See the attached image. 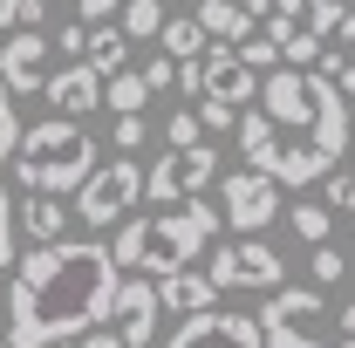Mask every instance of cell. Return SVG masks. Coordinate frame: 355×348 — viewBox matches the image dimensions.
<instances>
[{"mask_svg":"<svg viewBox=\"0 0 355 348\" xmlns=\"http://www.w3.org/2000/svg\"><path fill=\"white\" fill-rule=\"evenodd\" d=\"M232 130H239V157H246V171H260L266 157H273V150H280V143H273V123H266L260 110H253V116H239V123H232Z\"/></svg>","mask_w":355,"mask_h":348,"instance_id":"44dd1931","label":"cell"},{"mask_svg":"<svg viewBox=\"0 0 355 348\" xmlns=\"http://www.w3.org/2000/svg\"><path fill=\"white\" fill-rule=\"evenodd\" d=\"M321 212H355V177L349 171H328V198H321Z\"/></svg>","mask_w":355,"mask_h":348,"instance_id":"f1b7e54d","label":"cell"},{"mask_svg":"<svg viewBox=\"0 0 355 348\" xmlns=\"http://www.w3.org/2000/svg\"><path fill=\"white\" fill-rule=\"evenodd\" d=\"M308 273H314V294H321V287H342V280H349V253H342V246L328 239V246H314Z\"/></svg>","mask_w":355,"mask_h":348,"instance_id":"d4e9b609","label":"cell"},{"mask_svg":"<svg viewBox=\"0 0 355 348\" xmlns=\"http://www.w3.org/2000/svg\"><path fill=\"white\" fill-rule=\"evenodd\" d=\"M171 82H178V96H198V82H205V69H198V62H178V76H171Z\"/></svg>","mask_w":355,"mask_h":348,"instance_id":"e575fe53","label":"cell"},{"mask_svg":"<svg viewBox=\"0 0 355 348\" xmlns=\"http://www.w3.org/2000/svg\"><path fill=\"white\" fill-rule=\"evenodd\" d=\"M157 42H164V62H198V55H205V35H198V21H191V14H171V21H164V28H157Z\"/></svg>","mask_w":355,"mask_h":348,"instance_id":"ffe728a7","label":"cell"},{"mask_svg":"<svg viewBox=\"0 0 355 348\" xmlns=\"http://www.w3.org/2000/svg\"><path fill=\"white\" fill-rule=\"evenodd\" d=\"M219 218L232 225V232H246V239H260L266 225L280 218V184L260 171H225V205Z\"/></svg>","mask_w":355,"mask_h":348,"instance_id":"ba28073f","label":"cell"},{"mask_svg":"<svg viewBox=\"0 0 355 348\" xmlns=\"http://www.w3.org/2000/svg\"><path fill=\"white\" fill-rule=\"evenodd\" d=\"M150 287H157V314H205V307H219V287H212L198 266L164 273V280H150Z\"/></svg>","mask_w":355,"mask_h":348,"instance_id":"2e32d148","label":"cell"},{"mask_svg":"<svg viewBox=\"0 0 355 348\" xmlns=\"http://www.w3.org/2000/svg\"><path fill=\"white\" fill-rule=\"evenodd\" d=\"M260 116L266 123H280V130H308L314 103H308V76L301 69H273V76H260Z\"/></svg>","mask_w":355,"mask_h":348,"instance_id":"5bb4252c","label":"cell"},{"mask_svg":"<svg viewBox=\"0 0 355 348\" xmlns=\"http://www.w3.org/2000/svg\"><path fill=\"white\" fill-rule=\"evenodd\" d=\"M42 21H48V0H21V28H35V35H42Z\"/></svg>","mask_w":355,"mask_h":348,"instance_id":"8d00e7d4","label":"cell"},{"mask_svg":"<svg viewBox=\"0 0 355 348\" xmlns=\"http://www.w3.org/2000/svg\"><path fill=\"white\" fill-rule=\"evenodd\" d=\"M48 35H35V28H14L7 35V48H0V89L7 96H42L48 82Z\"/></svg>","mask_w":355,"mask_h":348,"instance_id":"7c38bea8","label":"cell"},{"mask_svg":"<svg viewBox=\"0 0 355 348\" xmlns=\"http://www.w3.org/2000/svg\"><path fill=\"white\" fill-rule=\"evenodd\" d=\"M42 96L55 103V116H69V123H83L89 110L103 103V76H96V69H83V62H69V69H48Z\"/></svg>","mask_w":355,"mask_h":348,"instance_id":"9a60e30c","label":"cell"},{"mask_svg":"<svg viewBox=\"0 0 355 348\" xmlns=\"http://www.w3.org/2000/svg\"><path fill=\"white\" fill-rule=\"evenodd\" d=\"M225 218L219 205L191 198V205H164V212H130L116 225V246H110V266L123 273L130 266L137 280H164V273H184L205 246H219Z\"/></svg>","mask_w":355,"mask_h":348,"instance_id":"7a4b0ae2","label":"cell"},{"mask_svg":"<svg viewBox=\"0 0 355 348\" xmlns=\"http://www.w3.org/2000/svg\"><path fill=\"white\" fill-rule=\"evenodd\" d=\"M321 321H328V301H321L314 287H273L266 307L253 314L260 348H328Z\"/></svg>","mask_w":355,"mask_h":348,"instance_id":"277c9868","label":"cell"},{"mask_svg":"<svg viewBox=\"0 0 355 348\" xmlns=\"http://www.w3.org/2000/svg\"><path fill=\"white\" fill-rule=\"evenodd\" d=\"M219 177V150L212 143H191V150H164L150 171H144V198L164 212V205H191L205 184Z\"/></svg>","mask_w":355,"mask_h":348,"instance_id":"8992f818","label":"cell"},{"mask_svg":"<svg viewBox=\"0 0 355 348\" xmlns=\"http://www.w3.org/2000/svg\"><path fill=\"white\" fill-rule=\"evenodd\" d=\"M171 7H178V0H171Z\"/></svg>","mask_w":355,"mask_h":348,"instance_id":"ee69618b","label":"cell"},{"mask_svg":"<svg viewBox=\"0 0 355 348\" xmlns=\"http://www.w3.org/2000/svg\"><path fill=\"white\" fill-rule=\"evenodd\" d=\"M21 260V239H14V198H7V177H0V273Z\"/></svg>","mask_w":355,"mask_h":348,"instance_id":"83f0119b","label":"cell"},{"mask_svg":"<svg viewBox=\"0 0 355 348\" xmlns=\"http://www.w3.org/2000/svg\"><path fill=\"white\" fill-rule=\"evenodd\" d=\"M116 7H123V0H76L83 28H103V21H116Z\"/></svg>","mask_w":355,"mask_h":348,"instance_id":"d6a6232c","label":"cell"},{"mask_svg":"<svg viewBox=\"0 0 355 348\" xmlns=\"http://www.w3.org/2000/svg\"><path fill=\"white\" fill-rule=\"evenodd\" d=\"M349 123H355V103H349Z\"/></svg>","mask_w":355,"mask_h":348,"instance_id":"60d3db41","label":"cell"},{"mask_svg":"<svg viewBox=\"0 0 355 348\" xmlns=\"http://www.w3.org/2000/svg\"><path fill=\"white\" fill-rule=\"evenodd\" d=\"M137 205H144V171H137V157H110V164H96V171L83 177V191H76V218L96 225V232L123 225Z\"/></svg>","mask_w":355,"mask_h":348,"instance_id":"5b68a950","label":"cell"},{"mask_svg":"<svg viewBox=\"0 0 355 348\" xmlns=\"http://www.w3.org/2000/svg\"><path fill=\"white\" fill-rule=\"evenodd\" d=\"M14 143H21V116H14V103H7V89H0V164L14 157Z\"/></svg>","mask_w":355,"mask_h":348,"instance_id":"1f68e13d","label":"cell"},{"mask_svg":"<svg viewBox=\"0 0 355 348\" xmlns=\"http://www.w3.org/2000/svg\"><path fill=\"white\" fill-rule=\"evenodd\" d=\"M308 103H314V116H308V143H314V157L335 171L342 164V150H349V96L328 82V76H308Z\"/></svg>","mask_w":355,"mask_h":348,"instance_id":"30bf717a","label":"cell"},{"mask_svg":"<svg viewBox=\"0 0 355 348\" xmlns=\"http://www.w3.org/2000/svg\"><path fill=\"white\" fill-rule=\"evenodd\" d=\"M137 76H144V89H150V96H157V89H171V76H178V62H164V55H157V62H150V69H137Z\"/></svg>","mask_w":355,"mask_h":348,"instance_id":"836d02e7","label":"cell"},{"mask_svg":"<svg viewBox=\"0 0 355 348\" xmlns=\"http://www.w3.org/2000/svg\"><path fill=\"white\" fill-rule=\"evenodd\" d=\"M0 348H7V342H0Z\"/></svg>","mask_w":355,"mask_h":348,"instance_id":"f6af8a7d","label":"cell"},{"mask_svg":"<svg viewBox=\"0 0 355 348\" xmlns=\"http://www.w3.org/2000/svg\"><path fill=\"white\" fill-rule=\"evenodd\" d=\"M62 198H42V191H28L21 205H14V239H35V246H55L62 239Z\"/></svg>","mask_w":355,"mask_h":348,"instance_id":"e0dca14e","label":"cell"},{"mask_svg":"<svg viewBox=\"0 0 355 348\" xmlns=\"http://www.w3.org/2000/svg\"><path fill=\"white\" fill-rule=\"evenodd\" d=\"M116 266H110V246L96 239H55V246H35L14 260V280H7V348H55L76 342V335H96V321L110 314V294H116Z\"/></svg>","mask_w":355,"mask_h":348,"instance_id":"6da1fadb","label":"cell"},{"mask_svg":"<svg viewBox=\"0 0 355 348\" xmlns=\"http://www.w3.org/2000/svg\"><path fill=\"white\" fill-rule=\"evenodd\" d=\"M219 294H239V287H253V294H273V287H287L280 273V253L266 246V239H239V246H212V260L198 266Z\"/></svg>","mask_w":355,"mask_h":348,"instance_id":"52a82bcc","label":"cell"},{"mask_svg":"<svg viewBox=\"0 0 355 348\" xmlns=\"http://www.w3.org/2000/svg\"><path fill=\"white\" fill-rule=\"evenodd\" d=\"M123 62H130V42H123V28H116V21H103V28H89L83 69H96V76L110 82V76H123Z\"/></svg>","mask_w":355,"mask_h":348,"instance_id":"d6986e66","label":"cell"},{"mask_svg":"<svg viewBox=\"0 0 355 348\" xmlns=\"http://www.w3.org/2000/svg\"><path fill=\"white\" fill-rule=\"evenodd\" d=\"M342 335H349V342H355V301L342 307Z\"/></svg>","mask_w":355,"mask_h":348,"instance_id":"ab89813d","label":"cell"},{"mask_svg":"<svg viewBox=\"0 0 355 348\" xmlns=\"http://www.w3.org/2000/svg\"><path fill=\"white\" fill-rule=\"evenodd\" d=\"M287 225H294L308 246H328V232H335V212H321L314 198H301V205H287Z\"/></svg>","mask_w":355,"mask_h":348,"instance_id":"cb8c5ba5","label":"cell"},{"mask_svg":"<svg viewBox=\"0 0 355 348\" xmlns=\"http://www.w3.org/2000/svg\"><path fill=\"white\" fill-rule=\"evenodd\" d=\"M164 348H260V328H253V314L205 307V314H184Z\"/></svg>","mask_w":355,"mask_h":348,"instance_id":"8fae6325","label":"cell"},{"mask_svg":"<svg viewBox=\"0 0 355 348\" xmlns=\"http://www.w3.org/2000/svg\"><path fill=\"white\" fill-rule=\"evenodd\" d=\"M21 28V0H0V35H14Z\"/></svg>","mask_w":355,"mask_h":348,"instance_id":"74e56055","label":"cell"},{"mask_svg":"<svg viewBox=\"0 0 355 348\" xmlns=\"http://www.w3.org/2000/svg\"><path fill=\"white\" fill-rule=\"evenodd\" d=\"M191 143H205L198 110H171V123H164V150H191Z\"/></svg>","mask_w":355,"mask_h":348,"instance_id":"4316f807","label":"cell"},{"mask_svg":"<svg viewBox=\"0 0 355 348\" xmlns=\"http://www.w3.org/2000/svg\"><path fill=\"white\" fill-rule=\"evenodd\" d=\"M198 69H205L198 103H219V110L239 116V103H253V96H260V76H253V69H239V62H232V48H205V55H198Z\"/></svg>","mask_w":355,"mask_h":348,"instance_id":"4fadbf2b","label":"cell"},{"mask_svg":"<svg viewBox=\"0 0 355 348\" xmlns=\"http://www.w3.org/2000/svg\"><path fill=\"white\" fill-rule=\"evenodd\" d=\"M335 348H355V342H335Z\"/></svg>","mask_w":355,"mask_h":348,"instance_id":"b9f144b4","label":"cell"},{"mask_svg":"<svg viewBox=\"0 0 355 348\" xmlns=\"http://www.w3.org/2000/svg\"><path fill=\"white\" fill-rule=\"evenodd\" d=\"M116 28H123V42H150L164 28V0H123L116 7Z\"/></svg>","mask_w":355,"mask_h":348,"instance_id":"7402d4cb","label":"cell"},{"mask_svg":"<svg viewBox=\"0 0 355 348\" xmlns=\"http://www.w3.org/2000/svg\"><path fill=\"white\" fill-rule=\"evenodd\" d=\"M232 62H239V69H253V76H273V69H280V55H273V42H266V35H246V42L232 48Z\"/></svg>","mask_w":355,"mask_h":348,"instance_id":"484cf974","label":"cell"},{"mask_svg":"<svg viewBox=\"0 0 355 348\" xmlns=\"http://www.w3.org/2000/svg\"><path fill=\"white\" fill-rule=\"evenodd\" d=\"M225 7H232V14H246V21H253V28H260L266 14H273V0H225Z\"/></svg>","mask_w":355,"mask_h":348,"instance_id":"d590c367","label":"cell"},{"mask_svg":"<svg viewBox=\"0 0 355 348\" xmlns=\"http://www.w3.org/2000/svg\"><path fill=\"white\" fill-rule=\"evenodd\" d=\"M83 48H89V28H83V21H69L62 42H48V55H62V69H69V62H83Z\"/></svg>","mask_w":355,"mask_h":348,"instance_id":"f546056e","label":"cell"},{"mask_svg":"<svg viewBox=\"0 0 355 348\" xmlns=\"http://www.w3.org/2000/svg\"><path fill=\"white\" fill-rule=\"evenodd\" d=\"M55 348H116L110 335H76V342H55Z\"/></svg>","mask_w":355,"mask_h":348,"instance_id":"f35d334b","label":"cell"},{"mask_svg":"<svg viewBox=\"0 0 355 348\" xmlns=\"http://www.w3.org/2000/svg\"><path fill=\"white\" fill-rule=\"evenodd\" d=\"M260 177L287 184V191H301V184H314V177H328V164L314 157V143H287V150H273V157L260 164Z\"/></svg>","mask_w":355,"mask_h":348,"instance_id":"ac0fdd59","label":"cell"},{"mask_svg":"<svg viewBox=\"0 0 355 348\" xmlns=\"http://www.w3.org/2000/svg\"><path fill=\"white\" fill-rule=\"evenodd\" d=\"M144 137H150V123H144V116H116V157L144 150Z\"/></svg>","mask_w":355,"mask_h":348,"instance_id":"4dcf8cb0","label":"cell"},{"mask_svg":"<svg viewBox=\"0 0 355 348\" xmlns=\"http://www.w3.org/2000/svg\"><path fill=\"white\" fill-rule=\"evenodd\" d=\"M349 62H355V55H349Z\"/></svg>","mask_w":355,"mask_h":348,"instance_id":"7bdbcfd3","label":"cell"},{"mask_svg":"<svg viewBox=\"0 0 355 348\" xmlns=\"http://www.w3.org/2000/svg\"><path fill=\"white\" fill-rule=\"evenodd\" d=\"M7 171H14L21 191L69 198V191H83V177L96 171V137H89L83 123H69V116H48V123H35V130H21Z\"/></svg>","mask_w":355,"mask_h":348,"instance_id":"3957f363","label":"cell"},{"mask_svg":"<svg viewBox=\"0 0 355 348\" xmlns=\"http://www.w3.org/2000/svg\"><path fill=\"white\" fill-rule=\"evenodd\" d=\"M103 103H110L116 116H144L150 89H144V76H137V69H123V76H110V82H103Z\"/></svg>","mask_w":355,"mask_h":348,"instance_id":"603a6c76","label":"cell"},{"mask_svg":"<svg viewBox=\"0 0 355 348\" xmlns=\"http://www.w3.org/2000/svg\"><path fill=\"white\" fill-rule=\"evenodd\" d=\"M110 342L116 348H150L157 342V287L150 280H116V294H110Z\"/></svg>","mask_w":355,"mask_h":348,"instance_id":"9c48e42d","label":"cell"}]
</instances>
